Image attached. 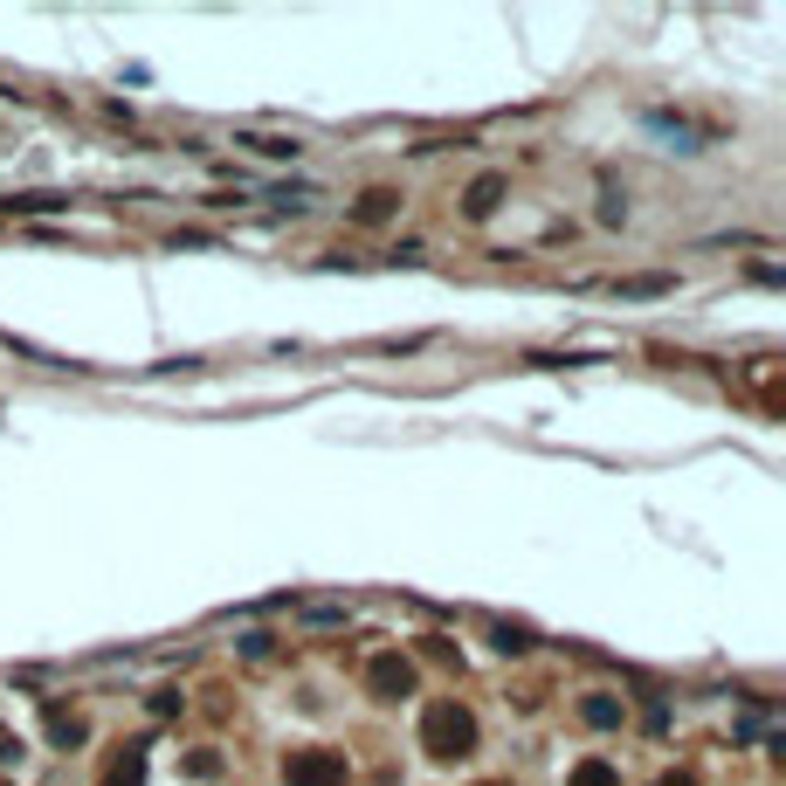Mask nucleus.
Here are the masks:
<instances>
[{"label": "nucleus", "instance_id": "obj_14", "mask_svg": "<svg viewBox=\"0 0 786 786\" xmlns=\"http://www.w3.org/2000/svg\"><path fill=\"white\" fill-rule=\"evenodd\" d=\"M669 291V276H627L621 283V297H663Z\"/></svg>", "mask_w": 786, "mask_h": 786}, {"label": "nucleus", "instance_id": "obj_8", "mask_svg": "<svg viewBox=\"0 0 786 786\" xmlns=\"http://www.w3.org/2000/svg\"><path fill=\"white\" fill-rule=\"evenodd\" d=\"M566 786H621V773L608 766V758H580V766H572V779Z\"/></svg>", "mask_w": 786, "mask_h": 786}, {"label": "nucleus", "instance_id": "obj_12", "mask_svg": "<svg viewBox=\"0 0 786 786\" xmlns=\"http://www.w3.org/2000/svg\"><path fill=\"white\" fill-rule=\"evenodd\" d=\"M8 207H14V215H63L69 200L63 194H29V200H8Z\"/></svg>", "mask_w": 786, "mask_h": 786}, {"label": "nucleus", "instance_id": "obj_17", "mask_svg": "<svg viewBox=\"0 0 786 786\" xmlns=\"http://www.w3.org/2000/svg\"><path fill=\"white\" fill-rule=\"evenodd\" d=\"M655 786H697V779L690 773H669V779H655Z\"/></svg>", "mask_w": 786, "mask_h": 786}, {"label": "nucleus", "instance_id": "obj_15", "mask_svg": "<svg viewBox=\"0 0 786 786\" xmlns=\"http://www.w3.org/2000/svg\"><path fill=\"white\" fill-rule=\"evenodd\" d=\"M304 621H318V627H331V621H346V608H338V600H325V608H304Z\"/></svg>", "mask_w": 786, "mask_h": 786}, {"label": "nucleus", "instance_id": "obj_4", "mask_svg": "<svg viewBox=\"0 0 786 786\" xmlns=\"http://www.w3.org/2000/svg\"><path fill=\"white\" fill-rule=\"evenodd\" d=\"M496 200H504V173H483L477 187L462 194V215H469V221H490V215H496Z\"/></svg>", "mask_w": 786, "mask_h": 786}, {"label": "nucleus", "instance_id": "obj_10", "mask_svg": "<svg viewBox=\"0 0 786 786\" xmlns=\"http://www.w3.org/2000/svg\"><path fill=\"white\" fill-rule=\"evenodd\" d=\"M490 642L504 648V655H524V648H538V642H532V627H511V621H496V627H490Z\"/></svg>", "mask_w": 786, "mask_h": 786}, {"label": "nucleus", "instance_id": "obj_1", "mask_svg": "<svg viewBox=\"0 0 786 786\" xmlns=\"http://www.w3.org/2000/svg\"><path fill=\"white\" fill-rule=\"evenodd\" d=\"M422 745L435 758H469V752H477V711L456 703V697H435L422 711Z\"/></svg>", "mask_w": 786, "mask_h": 786}, {"label": "nucleus", "instance_id": "obj_5", "mask_svg": "<svg viewBox=\"0 0 786 786\" xmlns=\"http://www.w3.org/2000/svg\"><path fill=\"white\" fill-rule=\"evenodd\" d=\"M234 145H249V152H262V160H297V139H276V131H242V139H234Z\"/></svg>", "mask_w": 786, "mask_h": 786}, {"label": "nucleus", "instance_id": "obj_6", "mask_svg": "<svg viewBox=\"0 0 786 786\" xmlns=\"http://www.w3.org/2000/svg\"><path fill=\"white\" fill-rule=\"evenodd\" d=\"M580 718H587L593 731H614V724H621V697H608V690H593V697L580 703Z\"/></svg>", "mask_w": 786, "mask_h": 786}, {"label": "nucleus", "instance_id": "obj_7", "mask_svg": "<svg viewBox=\"0 0 786 786\" xmlns=\"http://www.w3.org/2000/svg\"><path fill=\"white\" fill-rule=\"evenodd\" d=\"M642 124H648V131H663V139H669V152H697V139H690V124H676L669 111H648Z\"/></svg>", "mask_w": 786, "mask_h": 786}, {"label": "nucleus", "instance_id": "obj_16", "mask_svg": "<svg viewBox=\"0 0 786 786\" xmlns=\"http://www.w3.org/2000/svg\"><path fill=\"white\" fill-rule=\"evenodd\" d=\"M187 773H194V779H215V773H221V758H215V752H200V758H187Z\"/></svg>", "mask_w": 786, "mask_h": 786}, {"label": "nucleus", "instance_id": "obj_18", "mask_svg": "<svg viewBox=\"0 0 786 786\" xmlns=\"http://www.w3.org/2000/svg\"><path fill=\"white\" fill-rule=\"evenodd\" d=\"M483 786H504V779H483Z\"/></svg>", "mask_w": 786, "mask_h": 786}, {"label": "nucleus", "instance_id": "obj_11", "mask_svg": "<svg viewBox=\"0 0 786 786\" xmlns=\"http://www.w3.org/2000/svg\"><path fill=\"white\" fill-rule=\"evenodd\" d=\"M393 200H401L393 187H373V194H365V200L352 207V215H359V221H386V215H393Z\"/></svg>", "mask_w": 786, "mask_h": 786}, {"label": "nucleus", "instance_id": "obj_9", "mask_svg": "<svg viewBox=\"0 0 786 786\" xmlns=\"http://www.w3.org/2000/svg\"><path fill=\"white\" fill-rule=\"evenodd\" d=\"M103 786H145V752H124L111 773H103Z\"/></svg>", "mask_w": 786, "mask_h": 786}, {"label": "nucleus", "instance_id": "obj_13", "mask_svg": "<svg viewBox=\"0 0 786 786\" xmlns=\"http://www.w3.org/2000/svg\"><path fill=\"white\" fill-rule=\"evenodd\" d=\"M48 739H56V745H76V739H84V718H69V711H48Z\"/></svg>", "mask_w": 786, "mask_h": 786}, {"label": "nucleus", "instance_id": "obj_2", "mask_svg": "<svg viewBox=\"0 0 786 786\" xmlns=\"http://www.w3.org/2000/svg\"><path fill=\"white\" fill-rule=\"evenodd\" d=\"M283 779H291V786H346L352 766H346V752L310 745V752H291V758H283Z\"/></svg>", "mask_w": 786, "mask_h": 786}, {"label": "nucleus", "instance_id": "obj_3", "mask_svg": "<svg viewBox=\"0 0 786 786\" xmlns=\"http://www.w3.org/2000/svg\"><path fill=\"white\" fill-rule=\"evenodd\" d=\"M365 684H373L380 697H407V690H414V663H407V655H373Z\"/></svg>", "mask_w": 786, "mask_h": 786}]
</instances>
